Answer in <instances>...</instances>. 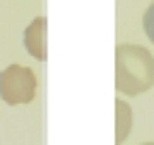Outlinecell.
Segmentation results:
<instances>
[{"mask_svg": "<svg viewBox=\"0 0 154 145\" xmlns=\"http://www.w3.org/2000/svg\"><path fill=\"white\" fill-rule=\"evenodd\" d=\"M37 95V75L25 64H11L0 72V98L11 106L31 103Z\"/></svg>", "mask_w": 154, "mask_h": 145, "instance_id": "obj_2", "label": "cell"}, {"mask_svg": "<svg viewBox=\"0 0 154 145\" xmlns=\"http://www.w3.org/2000/svg\"><path fill=\"white\" fill-rule=\"evenodd\" d=\"M115 87L121 95H143L154 87V56L143 45L115 48Z\"/></svg>", "mask_w": 154, "mask_h": 145, "instance_id": "obj_1", "label": "cell"}, {"mask_svg": "<svg viewBox=\"0 0 154 145\" xmlns=\"http://www.w3.org/2000/svg\"><path fill=\"white\" fill-rule=\"evenodd\" d=\"M143 28H146V36L154 42V3L146 8V14H143Z\"/></svg>", "mask_w": 154, "mask_h": 145, "instance_id": "obj_5", "label": "cell"}, {"mask_svg": "<svg viewBox=\"0 0 154 145\" xmlns=\"http://www.w3.org/2000/svg\"><path fill=\"white\" fill-rule=\"evenodd\" d=\"M115 112H118V131H115V142L121 145L126 137H129V129H132V109H129V103L115 101Z\"/></svg>", "mask_w": 154, "mask_h": 145, "instance_id": "obj_4", "label": "cell"}, {"mask_svg": "<svg viewBox=\"0 0 154 145\" xmlns=\"http://www.w3.org/2000/svg\"><path fill=\"white\" fill-rule=\"evenodd\" d=\"M25 50L34 59L48 61V17H37L25 28Z\"/></svg>", "mask_w": 154, "mask_h": 145, "instance_id": "obj_3", "label": "cell"}, {"mask_svg": "<svg viewBox=\"0 0 154 145\" xmlns=\"http://www.w3.org/2000/svg\"><path fill=\"white\" fill-rule=\"evenodd\" d=\"M140 145H154V142H140Z\"/></svg>", "mask_w": 154, "mask_h": 145, "instance_id": "obj_6", "label": "cell"}]
</instances>
